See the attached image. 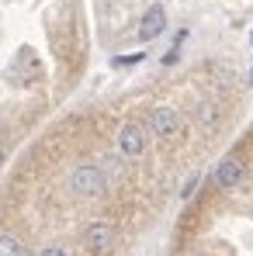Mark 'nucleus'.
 I'll list each match as a JSON object with an SVG mask.
<instances>
[{
	"label": "nucleus",
	"instance_id": "obj_1",
	"mask_svg": "<svg viewBox=\"0 0 253 256\" xmlns=\"http://www.w3.org/2000/svg\"><path fill=\"white\" fill-rule=\"evenodd\" d=\"M173 256H191V253H184V250H180V253H173Z\"/></svg>",
	"mask_w": 253,
	"mask_h": 256
}]
</instances>
